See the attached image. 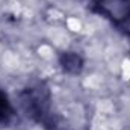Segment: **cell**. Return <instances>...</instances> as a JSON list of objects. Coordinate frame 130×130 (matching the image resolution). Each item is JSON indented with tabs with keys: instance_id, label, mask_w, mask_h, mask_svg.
<instances>
[{
	"instance_id": "6da1fadb",
	"label": "cell",
	"mask_w": 130,
	"mask_h": 130,
	"mask_svg": "<svg viewBox=\"0 0 130 130\" xmlns=\"http://www.w3.org/2000/svg\"><path fill=\"white\" fill-rule=\"evenodd\" d=\"M20 104L24 113L42 127L53 129L56 126L52 113V92L45 83L38 82L24 88L20 92Z\"/></svg>"
},
{
	"instance_id": "7a4b0ae2",
	"label": "cell",
	"mask_w": 130,
	"mask_h": 130,
	"mask_svg": "<svg viewBox=\"0 0 130 130\" xmlns=\"http://www.w3.org/2000/svg\"><path fill=\"white\" fill-rule=\"evenodd\" d=\"M91 11L117 27L130 24V0H91Z\"/></svg>"
},
{
	"instance_id": "3957f363",
	"label": "cell",
	"mask_w": 130,
	"mask_h": 130,
	"mask_svg": "<svg viewBox=\"0 0 130 130\" xmlns=\"http://www.w3.org/2000/svg\"><path fill=\"white\" fill-rule=\"evenodd\" d=\"M61 68L68 74H79L83 68V59L76 52H64L59 56Z\"/></svg>"
},
{
	"instance_id": "277c9868",
	"label": "cell",
	"mask_w": 130,
	"mask_h": 130,
	"mask_svg": "<svg viewBox=\"0 0 130 130\" xmlns=\"http://www.w3.org/2000/svg\"><path fill=\"white\" fill-rule=\"evenodd\" d=\"M15 107L12 106L8 94L0 88V126H9L15 118Z\"/></svg>"
}]
</instances>
